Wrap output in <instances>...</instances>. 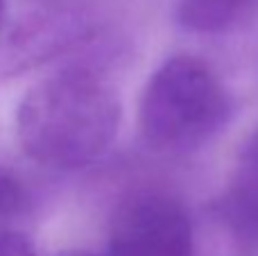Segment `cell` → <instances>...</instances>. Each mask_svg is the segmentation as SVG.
Masks as SVG:
<instances>
[{"mask_svg": "<svg viewBox=\"0 0 258 256\" xmlns=\"http://www.w3.org/2000/svg\"><path fill=\"white\" fill-rule=\"evenodd\" d=\"M120 100L113 84L86 66H68L36 82L16 109V139L45 168H82L118 136Z\"/></svg>", "mask_w": 258, "mask_h": 256, "instance_id": "obj_1", "label": "cell"}, {"mask_svg": "<svg viewBox=\"0 0 258 256\" xmlns=\"http://www.w3.org/2000/svg\"><path fill=\"white\" fill-rule=\"evenodd\" d=\"M231 118V98L215 71L174 54L150 75L138 102V130L150 150L183 154L209 143Z\"/></svg>", "mask_w": 258, "mask_h": 256, "instance_id": "obj_2", "label": "cell"}, {"mask_svg": "<svg viewBox=\"0 0 258 256\" xmlns=\"http://www.w3.org/2000/svg\"><path fill=\"white\" fill-rule=\"evenodd\" d=\"M254 0H179L177 23L195 34H220L233 27Z\"/></svg>", "mask_w": 258, "mask_h": 256, "instance_id": "obj_4", "label": "cell"}, {"mask_svg": "<svg viewBox=\"0 0 258 256\" xmlns=\"http://www.w3.org/2000/svg\"><path fill=\"white\" fill-rule=\"evenodd\" d=\"M39 5H54V7H86L89 0H34Z\"/></svg>", "mask_w": 258, "mask_h": 256, "instance_id": "obj_7", "label": "cell"}, {"mask_svg": "<svg viewBox=\"0 0 258 256\" xmlns=\"http://www.w3.org/2000/svg\"><path fill=\"white\" fill-rule=\"evenodd\" d=\"M0 256H39L34 245L14 229L0 231Z\"/></svg>", "mask_w": 258, "mask_h": 256, "instance_id": "obj_6", "label": "cell"}, {"mask_svg": "<svg viewBox=\"0 0 258 256\" xmlns=\"http://www.w3.org/2000/svg\"><path fill=\"white\" fill-rule=\"evenodd\" d=\"M86 256H116L113 252H109V254H86Z\"/></svg>", "mask_w": 258, "mask_h": 256, "instance_id": "obj_9", "label": "cell"}, {"mask_svg": "<svg viewBox=\"0 0 258 256\" xmlns=\"http://www.w3.org/2000/svg\"><path fill=\"white\" fill-rule=\"evenodd\" d=\"M116 256H195V229L186 207L163 190H138L118 204L109 227Z\"/></svg>", "mask_w": 258, "mask_h": 256, "instance_id": "obj_3", "label": "cell"}, {"mask_svg": "<svg viewBox=\"0 0 258 256\" xmlns=\"http://www.w3.org/2000/svg\"><path fill=\"white\" fill-rule=\"evenodd\" d=\"M5 18H7V0H0V32L5 27Z\"/></svg>", "mask_w": 258, "mask_h": 256, "instance_id": "obj_8", "label": "cell"}, {"mask_svg": "<svg viewBox=\"0 0 258 256\" xmlns=\"http://www.w3.org/2000/svg\"><path fill=\"white\" fill-rule=\"evenodd\" d=\"M27 207V190L18 177L0 170V231L12 229V222L23 216Z\"/></svg>", "mask_w": 258, "mask_h": 256, "instance_id": "obj_5", "label": "cell"}]
</instances>
